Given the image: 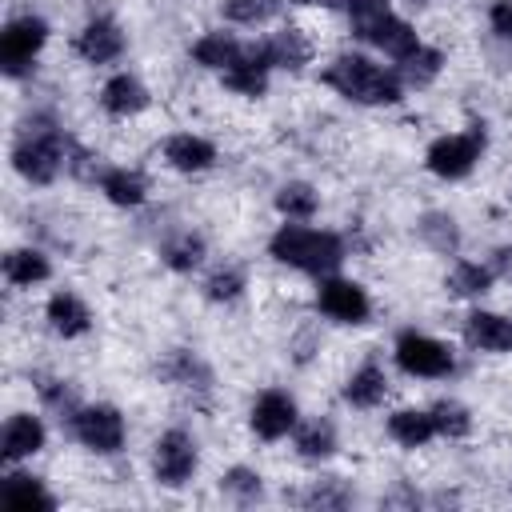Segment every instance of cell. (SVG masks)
Here are the masks:
<instances>
[{
  "label": "cell",
  "mask_w": 512,
  "mask_h": 512,
  "mask_svg": "<svg viewBox=\"0 0 512 512\" xmlns=\"http://www.w3.org/2000/svg\"><path fill=\"white\" fill-rule=\"evenodd\" d=\"M36 392L44 396V404H52L56 412H68V420H72V412H76V392H72L64 380H48V376H36Z\"/></svg>",
  "instance_id": "cell-37"
},
{
  "label": "cell",
  "mask_w": 512,
  "mask_h": 512,
  "mask_svg": "<svg viewBox=\"0 0 512 512\" xmlns=\"http://www.w3.org/2000/svg\"><path fill=\"white\" fill-rule=\"evenodd\" d=\"M492 268H484V264H472V260H460L452 272H448V288L456 292V296H484L488 288H492Z\"/></svg>",
  "instance_id": "cell-32"
},
{
  "label": "cell",
  "mask_w": 512,
  "mask_h": 512,
  "mask_svg": "<svg viewBox=\"0 0 512 512\" xmlns=\"http://www.w3.org/2000/svg\"><path fill=\"white\" fill-rule=\"evenodd\" d=\"M296 452L304 460H324L336 452V428L328 420H308L296 428Z\"/></svg>",
  "instance_id": "cell-26"
},
{
  "label": "cell",
  "mask_w": 512,
  "mask_h": 512,
  "mask_svg": "<svg viewBox=\"0 0 512 512\" xmlns=\"http://www.w3.org/2000/svg\"><path fill=\"white\" fill-rule=\"evenodd\" d=\"M40 448H44V424H40V416H32V412L8 416L4 436H0V456H4L8 464H16V460L36 456Z\"/></svg>",
  "instance_id": "cell-14"
},
{
  "label": "cell",
  "mask_w": 512,
  "mask_h": 512,
  "mask_svg": "<svg viewBox=\"0 0 512 512\" xmlns=\"http://www.w3.org/2000/svg\"><path fill=\"white\" fill-rule=\"evenodd\" d=\"M164 160L176 168V172H204L216 164V148L204 140V136H192V132H176L164 140Z\"/></svg>",
  "instance_id": "cell-16"
},
{
  "label": "cell",
  "mask_w": 512,
  "mask_h": 512,
  "mask_svg": "<svg viewBox=\"0 0 512 512\" xmlns=\"http://www.w3.org/2000/svg\"><path fill=\"white\" fill-rule=\"evenodd\" d=\"M348 500L352 496H348V488L340 480H316L308 488V496H304V504H312V508H344Z\"/></svg>",
  "instance_id": "cell-38"
},
{
  "label": "cell",
  "mask_w": 512,
  "mask_h": 512,
  "mask_svg": "<svg viewBox=\"0 0 512 512\" xmlns=\"http://www.w3.org/2000/svg\"><path fill=\"white\" fill-rule=\"evenodd\" d=\"M464 340L476 352H512V320L496 312H472L464 320Z\"/></svg>",
  "instance_id": "cell-15"
},
{
  "label": "cell",
  "mask_w": 512,
  "mask_h": 512,
  "mask_svg": "<svg viewBox=\"0 0 512 512\" xmlns=\"http://www.w3.org/2000/svg\"><path fill=\"white\" fill-rule=\"evenodd\" d=\"M100 104H104L108 116H136V112L148 108V88H144L136 76L120 72V76H112V80L100 88Z\"/></svg>",
  "instance_id": "cell-18"
},
{
  "label": "cell",
  "mask_w": 512,
  "mask_h": 512,
  "mask_svg": "<svg viewBox=\"0 0 512 512\" xmlns=\"http://www.w3.org/2000/svg\"><path fill=\"white\" fill-rule=\"evenodd\" d=\"M328 88H336L344 100H356V104H396L400 100V76L380 68L376 60L360 56V52H344L336 56L324 76H320Z\"/></svg>",
  "instance_id": "cell-2"
},
{
  "label": "cell",
  "mask_w": 512,
  "mask_h": 512,
  "mask_svg": "<svg viewBox=\"0 0 512 512\" xmlns=\"http://www.w3.org/2000/svg\"><path fill=\"white\" fill-rule=\"evenodd\" d=\"M332 8H340L348 20H352V28H360V24H368V20H376V16H384L388 12V4L384 0H328Z\"/></svg>",
  "instance_id": "cell-39"
},
{
  "label": "cell",
  "mask_w": 512,
  "mask_h": 512,
  "mask_svg": "<svg viewBox=\"0 0 512 512\" xmlns=\"http://www.w3.org/2000/svg\"><path fill=\"white\" fill-rule=\"evenodd\" d=\"M48 276H52V264H48V256L36 252V248H12V252L4 256V280L16 284V288H32V284H40V280H48Z\"/></svg>",
  "instance_id": "cell-21"
},
{
  "label": "cell",
  "mask_w": 512,
  "mask_h": 512,
  "mask_svg": "<svg viewBox=\"0 0 512 512\" xmlns=\"http://www.w3.org/2000/svg\"><path fill=\"white\" fill-rule=\"evenodd\" d=\"M388 436H392L396 444H404V448L428 444V440L436 436L432 412H424V408H400V412H392V416H388Z\"/></svg>",
  "instance_id": "cell-22"
},
{
  "label": "cell",
  "mask_w": 512,
  "mask_h": 512,
  "mask_svg": "<svg viewBox=\"0 0 512 512\" xmlns=\"http://www.w3.org/2000/svg\"><path fill=\"white\" fill-rule=\"evenodd\" d=\"M220 492L232 496L236 504H256V500L264 496V484H260V472L236 464V468H228V472L220 476Z\"/></svg>",
  "instance_id": "cell-33"
},
{
  "label": "cell",
  "mask_w": 512,
  "mask_h": 512,
  "mask_svg": "<svg viewBox=\"0 0 512 512\" xmlns=\"http://www.w3.org/2000/svg\"><path fill=\"white\" fill-rule=\"evenodd\" d=\"M292 4H300V0H292Z\"/></svg>",
  "instance_id": "cell-42"
},
{
  "label": "cell",
  "mask_w": 512,
  "mask_h": 512,
  "mask_svg": "<svg viewBox=\"0 0 512 512\" xmlns=\"http://www.w3.org/2000/svg\"><path fill=\"white\" fill-rule=\"evenodd\" d=\"M492 272L504 276V280H512V248H496L492 252Z\"/></svg>",
  "instance_id": "cell-41"
},
{
  "label": "cell",
  "mask_w": 512,
  "mask_h": 512,
  "mask_svg": "<svg viewBox=\"0 0 512 512\" xmlns=\"http://www.w3.org/2000/svg\"><path fill=\"white\" fill-rule=\"evenodd\" d=\"M72 436L100 452V456H112L124 448V416L112 408V404H92V408H76L72 412Z\"/></svg>",
  "instance_id": "cell-6"
},
{
  "label": "cell",
  "mask_w": 512,
  "mask_h": 512,
  "mask_svg": "<svg viewBox=\"0 0 512 512\" xmlns=\"http://www.w3.org/2000/svg\"><path fill=\"white\" fill-rule=\"evenodd\" d=\"M100 192L116 204V208H136V204H144V196H148V184H144V176L140 172H128V168H108L104 176H100Z\"/></svg>",
  "instance_id": "cell-25"
},
{
  "label": "cell",
  "mask_w": 512,
  "mask_h": 512,
  "mask_svg": "<svg viewBox=\"0 0 512 512\" xmlns=\"http://www.w3.org/2000/svg\"><path fill=\"white\" fill-rule=\"evenodd\" d=\"M480 152H484V128L472 124L468 132H452V136L432 140L428 152H424V164L440 180H460V176H468L476 168Z\"/></svg>",
  "instance_id": "cell-4"
},
{
  "label": "cell",
  "mask_w": 512,
  "mask_h": 512,
  "mask_svg": "<svg viewBox=\"0 0 512 512\" xmlns=\"http://www.w3.org/2000/svg\"><path fill=\"white\" fill-rule=\"evenodd\" d=\"M392 356H396V364H400L408 376H424V380L452 376V368H456L452 348L440 344V340H432V336H424V332H400Z\"/></svg>",
  "instance_id": "cell-5"
},
{
  "label": "cell",
  "mask_w": 512,
  "mask_h": 512,
  "mask_svg": "<svg viewBox=\"0 0 512 512\" xmlns=\"http://www.w3.org/2000/svg\"><path fill=\"white\" fill-rule=\"evenodd\" d=\"M76 56H84L88 64H108V60H116L120 52H124V32L108 20V16H96V20H88L84 28H80V36H76Z\"/></svg>",
  "instance_id": "cell-13"
},
{
  "label": "cell",
  "mask_w": 512,
  "mask_h": 512,
  "mask_svg": "<svg viewBox=\"0 0 512 512\" xmlns=\"http://www.w3.org/2000/svg\"><path fill=\"white\" fill-rule=\"evenodd\" d=\"M264 48H268L272 68H292V72H296V68H304V64L312 60V44L304 40L300 28H284V32H276V36H268Z\"/></svg>",
  "instance_id": "cell-23"
},
{
  "label": "cell",
  "mask_w": 512,
  "mask_h": 512,
  "mask_svg": "<svg viewBox=\"0 0 512 512\" xmlns=\"http://www.w3.org/2000/svg\"><path fill=\"white\" fill-rule=\"evenodd\" d=\"M0 500H4L12 512L56 508V496L44 488V480H40V476H28V472H12V476H4V484H0Z\"/></svg>",
  "instance_id": "cell-17"
},
{
  "label": "cell",
  "mask_w": 512,
  "mask_h": 512,
  "mask_svg": "<svg viewBox=\"0 0 512 512\" xmlns=\"http://www.w3.org/2000/svg\"><path fill=\"white\" fill-rule=\"evenodd\" d=\"M384 392H388V376H384V368H380L376 360L360 364V368L348 376V384H344V400H348L352 408H376V404L384 400Z\"/></svg>",
  "instance_id": "cell-20"
},
{
  "label": "cell",
  "mask_w": 512,
  "mask_h": 512,
  "mask_svg": "<svg viewBox=\"0 0 512 512\" xmlns=\"http://www.w3.org/2000/svg\"><path fill=\"white\" fill-rule=\"evenodd\" d=\"M356 36L360 40H368V44H376L380 52H388L392 60H404L408 52H416L420 48V36L412 32V24L408 20H400L396 12H384V16H376V20H368V24H360L356 28Z\"/></svg>",
  "instance_id": "cell-10"
},
{
  "label": "cell",
  "mask_w": 512,
  "mask_h": 512,
  "mask_svg": "<svg viewBox=\"0 0 512 512\" xmlns=\"http://www.w3.org/2000/svg\"><path fill=\"white\" fill-rule=\"evenodd\" d=\"M160 256H164L168 268H176V272H192V268L204 260V236H196V232H176L172 240H164Z\"/></svg>",
  "instance_id": "cell-27"
},
{
  "label": "cell",
  "mask_w": 512,
  "mask_h": 512,
  "mask_svg": "<svg viewBox=\"0 0 512 512\" xmlns=\"http://www.w3.org/2000/svg\"><path fill=\"white\" fill-rule=\"evenodd\" d=\"M268 252L296 268V272H308V276H328L340 268L344 260V240L336 232H324V228H304V224H284L276 228V236L268 240Z\"/></svg>",
  "instance_id": "cell-1"
},
{
  "label": "cell",
  "mask_w": 512,
  "mask_h": 512,
  "mask_svg": "<svg viewBox=\"0 0 512 512\" xmlns=\"http://www.w3.org/2000/svg\"><path fill=\"white\" fill-rule=\"evenodd\" d=\"M488 20H492V32L496 36L512 40V0H496L492 12H488Z\"/></svg>",
  "instance_id": "cell-40"
},
{
  "label": "cell",
  "mask_w": 512,
  "mask_h": 512,
  "mask_svg": "<svg viewBox=\"0 0 512 512\" xmlns=\"http://www.w3.org/2000/svg\"><path fill=\"white\" fill-rule=\"evenodd\" d=\"M220 8H224V16H228L232 24H260V20L272 16L276 0H224Z\"/></svg>",
  "instance_id": "cell-36"
},
{
  "label": "cell",
  "mask_w": 512,
  "mask_h": 512,
  "mask_svg": "<svg viewBox=\"0 0 512 512\" xmlns=\"http://www.w3.org/2000/svg\"><path fill=\"white\" fill-rule=\"evenodd\" d=\"M164 376L180 388H208L212 384V372L204 360H196L192 352H172L168 364H164Z\"/></svg>",
  "instance_id": "cell-30"
},
{
  "label": "cell",
  "mask_w": 512,
  "mask_h": 512,
  "mask_svg": "<svg viewBox=\"0 0 512 512\" xmlns=\"http://www.w3.org/2000/svg\"><path fill=\"white\" fill-rule=\"evenodd\" d=\"M240 292H244V272H240V268H216V272L208 276V284H204V296L216 300V304H228V300H236Z\"/></svg>",
  "instance_id": "cell-35"
},
{
  "label": "cell",
  "mask_w": 512,
  "mask_h": 512,
  "mask_svg": "<svg viewBox=\"0 0 512 512\" xmlns=\"http://www.w3.org/2000/svg\"><path fill=\"white\" fill-rule=\"evenodd\" d=\"M316 308L336 320V324H364L372 304H368V292L356 284V280H340V276H320V288H316Z\"/></svg>",
  "instance_id": "cell-9"
},
{
  "label": "cell",
  "mask_w": 512,
  "mask_h": 512,
  "mask_svg": "<svg viewBox=\"0 0 512 512\" xmlns=\"http://www.w3.org/2000/svg\"><path fill=\"white\" fill-rule=\"evenodd\" d=\"M48 324H52V332L56 336H84L88 328H92V312H88V304L76 296V292H56L52 300H48Z\"/></svg>",
  "instance_id": "cell-19"
},
{
  "label": "cell",
  "mask_w": 512,
  "mask_h": 512,
  "mask_svg": "<svg viewBox=\"0 0 512 512\" xmlns=\"http://www.w3.org/2000/svg\"><path fill=\"white\" fill-rule=\"evenodd\" d=\"M296 428V400L280 388L260 392V400L252 404V432L260 440H280Z\"/></svg>",
  "instance_id": "cell-11"
},
{
  "label": "cell",
  "mask_w": 512,
  "mask_h": 512,
  "mask_svg": "<svg viewBox=\"0 0 512 512\" xmlns=\"http://www.w3.org/2000/svg\"><path fill=\"white\" fill-rule=\"evenodd\" d=\"M276 208H280L288 220H308V216H316L320 196H316V188H312V184L292 180V184H284V188L276 192Z\"/></svg>",
  "instance_id": "cell-28"
},
{
  "label": "cell",
  "mask_w": 512,
  "mask_h": 512,
  "mask_svg": "<svg viewBox=\"0 0 512 512\" xmlns=\"http://www.w3.org/2000/svg\"><path fill=\"white\" fill-rule=\"evenodd\" d=\"M152 472L164 488H180L192 480L196 472V440L184 432V428H168L160 440H156V452H152Z\"/></svg>",
  "instance_id": "cell-8"
},
{
  "label": "cell",
  "mask_w": 512,
  "mask_h": 512,
  "mask_svg": "<svg viewBox=\"0 0 512 512\" xmlns=\"http://www.w3.org/2000/svg\"><path fill=\"white\" fill-rule=\"evenodd\" d=\"M400 64V80H408V84H428V80H436L440 76V64H444V56L436 52V48H416V52H408L404 60H396Z\"/></svg>",
  "instance_id": "cell-31"
},
{
  "label": "cell",
  "mask_w": 512,
  "mask_h": 512,
  "mask_svg": "<svg viewBox=\"0 0 512 512\" xmlns=\"http://www.w3.org/2000/svg\"><path fill=\"white\" fill-rule=\"evenodd\" d=\"M68 164V140L52 120H36L12 148V168L32 184H52Z\"/></svg>",
  "instance_id": "cell-3"
},
{
  "label": "cell",
  "mask_w": 512,
  "mask_h": 512,
  "mask_svg": "<svg viewBox=\"0 0 512 512\" xmlns=\"http://www.w3.org/2000/svg\"><path fill=\"white\" fill-rule=\"evenodd\" d=\"M44 40H48V24L40 16H16V20H8L4 32H0V68L8 76H20L32 64V56L44 48Z\"/></svg>",
  "instance_id": "cell-7"
},
{
  "label": "cell",
  "mask_w": 512,
  "mask_h": 512,
  "mask_svg": "<svg viewBox=\"0 0 512 512\" xmlns=\"http://www.w3.org/2000/svg\"><path fill=\"white\" fill-rule=\"evenodd\" d=\"M240 52H244V44H240L232 32H208V36H200V40L192 44V60L204 64V68H216V72L232 68Z\"/></svg>",
  "instance_id": "cell-24"
},
{
  "label": "cell",
  "mask_w": 512,
  "mask_h": 512,
  "mask_svg": "<svg viewBox=\"0 0 512 512\" xmlns=\"http://www.w3.org/2000/svg\"><path fill=\"white\" fill-rule=\"evenodd\" d=\"M268 72H272V60H268L264 40L260 44H244V52L236 56V64L224 68V84L232 92H240V96H264Z\"/></svg>",
  "instance_id": "cell-12"
},
{
  "label": "cell",
  "mask_w": 512,
  "mask_h": 512,
  "mask_svg": "<svg viewBox=\"0 0 512 512\" xmlns=\"http://www.w3.org/2000/svg\"><path fill=\"white\" fill-rule=\"evenodd\" d=\"M420 236H424V244L436 248L440 256H452V252L460 248V228H456V220H452L448 212H428V216L420 220Z\"/></svg>",
  "instance_id": "cell-29"
},
{
  "label": "cell",
  "mask_w": 512,
  "mask_h": 512,
  "mask_svg": "<svg viewBox=\"0 0 512 512\" xmlns=\"http://www.w3.org/2000/svg\"><path fill=\"white\" fill-rule=\"evenodd\" d=\"M428 412H432L436 436H452V440H460V436L472 432V416H468V408L456 404V400H440V404H432Z\"/></svg>",
  "instance_id": "cell-34"
}]
</instances>
